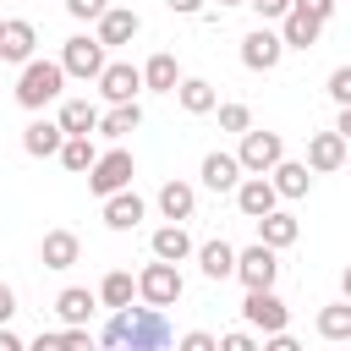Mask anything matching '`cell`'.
I'll return each mask as SVG.
<instances>
[{"instance_id": "obj_1", "label": "cell", "mask_w": 351, "mask_h": 351, "mask_svg": "<svg viewBox=\"0 0 351 351\" xmlns=\"http://www.w3.org/2000/svg\"><path fill=\"white\" fill-rule=\"evenodd\" d=\"M104 351H170V324H165V307H121L104 335H99Z\"/></svg>"}, {"instance_id": "obj_2", "label": "cell", "mask_w": 351, "mask_h": 351, "mask_svg": "<svg viewBox=\"0 0 351 351\" xmlns=\"http://www.w3.org/2000/svg\"><path fill=\"white\" fill-rule=\"evenodd\" d=\"M60 88H66V66L33 55V60L22 66V77H16V104H22V110H44V104L60 99Z\"/></svg>"}, {"instance_id": "obj_3", "label": "cell", "mask_w": 351, "mask_h": 351, "mask_svg": "<svg viewBox=\"0 0 351 351\" xmlns=\"http://www.w3.org/2000/svg\"><path fill=\"white\" fill-rule=\"evenodd\" d=\"M132 176H137V159H132L126 148H110V154H99V165L88 170V192H93V197H115V192L132 186Z\"/></svg>"}, {"instance_id": "obj_4", "label": "cell", "mask_w": 351, "mask_h": 351, "mask_svg": "<svg viewBox=\"0 0 351 351\" xmlns=\"http://www.w3.org/2000/svg\"><path fill=\"white\" fill-rule=\"evenodd\" d=\"M181 269L176 263H165V258H154V263H143V274H137V296L148 302V307H176L181 302Z\"/></svg>"}, {"instance_id": "obj_5", "label": "cell", "mask_w": 351, "mask_h": 351, "mask_svg": "<svg viewBox=\"0 0 351 351\" xmlns=\"http://www.w3.org/2000/svg\"><path fill=\"white\" fill-rule=\"evenodd\" d=\"M236 280H241L247 291H274V280H280V252L263 247V241L241 247V252H236Z\"/></svg>"}, {"instance_id": "obj_6", "label": "cell", "mask_w": 351, "mask_h": 351, "mask_svg": "<svg viewBox=\"0 0 351 351\" xmlns=\"http://www.w3.org/2000/svg\"><path fill=\"white\" fill-rule=\"evenodd\" d=\"M236 159H241L247 176H269V170L285 159V137H280V132H241Z\"/></svg>"}, {"instance_id": "obj_7", "label": "cell", "mask_w": 351, "mask_h": 351, "mask_svg": "<svg viewBox=\"0 0 351 351\" xmlns=\"http://www.w3.org/2000/svg\"><path fill=\"white\" fill-rule=\"evenodd\" d=\"M60 66H66V77H77V82H88V77L99 82V71H104L110 60H104V44H99V38L77 33V38L60 44Z\"/></svg>"}, {"instance_id": "obj_8", "label": "cell", "mask_w": 351, "mask_h": 351, "mask_svg": "<svg viewBox=\"0 0 351 351\" xmlns=\"http://www.w3.org/2000/svg\"><path fill=\"white\" fill-rule=\"evenodd\" d=\"M241 318H247V329L280 335V329L291 324V307H285L274 291H247V302H241Z\"/></svg>"}, {"instance_id": "obj_9", "label": "cell", "mask_w": 351, "mask_h": 351, "mask_svg": "<svg viewBox=\"0 0 351 351\" xmlns=\"http://www.w3.org/2000/svg\"><path fill=\"white\" fill-rule=\"evenodd\" d=\"M285 60V38L274 33V27H252L247 38H241V66L247 71H274Z\"/></svg>"}, {"instance_id": "obj_10", "label": "cell", "mask_w": 351, "mask_h": 351, "mask_svg": "<svg viewBox=\"0 0 351 351\" xmlns=\"http://www.w3.org/2000/svg\"><path fill=\"white\" fill-rule=\"evenodd\" d=\"M99 93H104L110 104H137V93H143V66L110 60V66L99 71Z\"/></svg>"}, {"instance_id": "obj_11", "label": "cell", "mask_w": 351, "mask_h": 351, "mask_svg": "<svg viewBox=\"0 0 351 351\" xmlns=\"http://www.w3.org/2000/svg\"><path fill=\"white\" fill-rule=\"evenodd\" d=\"M236 208H241L247 219H263V214H274V208H280V192H274V181H269V176H241V186H236Z\"/></svg>"}, {"instance_id": "obj_12", "label": "cell", "mask_w": 351, "mask_h": 351, "mask_svg": "<svg viewBox=\"0 0 351 351\" xmlns=\"http://www.w3.org/2000/svg\"><path fill=\"white\" fill-rule=\"evenodd\" d=\"M197 176H203V186H208V192H236L247 170H241V159H236V154H219V148H214V154H203Z\"/></svg>"}, {"instance_id": "obj_13", "label": "cell", "mask_w": 351, "mask_h": 351, "mask_svg": "<svg viewBox=\"0 0 351 351\" xmlns=\"http://www.w3.org/2000/svg\"><path fill=\"white\" fill-rule=\"evenodd\" d=\"M137 27H143V16H137L132 5H110V11L99 16V33H93V38H99L104 49H115V44H132Z\"/></svg>"}, {"instance_id": "obj_14", "label": "cell", "mask_w": 351, "mask_h": 351, "mask_svg": "<svg viewBox=\"0 0 351 351\" xmlns=\"http://www.w3.org/2000/svg\"><path fill=\"white\" fill-rule=\"evenodd\" d=\"M346 165V137L340 132H313L307 137V170L313 176H329V170H340Z\"/></svg>"}, {"instance_id": "obj_15", "label": "cell", "mask_w": 351, "mask_h": 351, "mask_svg": "<svg viewBox=\"0 0 351 351\" xmlns=\"http://www.w3.org/2000/svg\"><path fill=\"white\" fill-rule=\"evenodd\" d=\"M33 44H38V27H33V22H22V16H5V33H0V60L27 66V60H33Z\"/></svg>"}, {"instance_id": "obj_16", "label": "cell", "mask_w": 351, "mask_h": 351, "mask_svg": "<svg viewBox=\"0 0 351 351\" xmlns=\"http://www.w3.org/2000/svg\"><path fill=\"white\" fill-rule=\"evenodd\" d=\"M60 143H66V126H60V121H44V115H38V121L22 126V148H27L33 159H55Z\"/></svg>"}, {"instance_id": "obj_17", "label": "cell", "mask_w": 351, "mask_h": 351, "mask_svg": "<svg viewBox=\"0 0 351 351\" xmlns=\"http://www.w3.org/2000/svg\"><path fill=\"white\" fill-rule=\"evenodd\" d=\"M148 252H154V258H165V263H186L197 247H192L186 225H176V219H170V225H159V230L148 236Z\"/></svg>"}, {"instance_id": "obj_18", "label": "cell", "mask_w": 351, "mask_h": 351, "mask_svg": "<svg viewBox=\"0 0 351 351\" xmlns=\"http://www.w3.org/2000/svg\"><path fill=\"white\" fill-rule=\"evenodd\" d=\"M93 307H99V291H82V285H66V291L55 296V313H60L66 329H88Z\"/></svg>"}, {"instance_id": "obj_19", "label": "cell", "mask_w": 351, "mask_h": 351, "mask_svg": "<svg viewBox=\"0 0 351 351\" xmlns=\"http://www.w3.org/2000/svg\"><path fill=\"white\" fill-rule=\"evenodd\" d=\"M143 88H148V93H176V88H181V60H176L170 49L148 55V60H143Z\"/></svg>"}, {"instance_id": "obj_20", "label": "cell", "mask_w": 351, "mask_h": 351, "mask_svg": "<svg viewBox=\"0 0 351 351\" xmlns=\"http://www.w3.org/2000/svg\"><path fill=\"white\" fill-rule=\"evenodd\" d=\"M143 214H148V203L126 186V192H115V197H104V225L110 230H137L143 225Z\"/></svg>"}, {"instance_id": "obj_21", "label": "cell", "mask_w": 351, "mask_h": 351, "mask_svg": "<svg viewBox=\"0 0 351 351\" xmlns=\"http://www.w3.org/2000/svg\"><path fill=\"white\" fill-rule=\"evenodd\" d=\"M77 252H82L77 230H44V241H38V263L44 269H71Z\"/></svg>"}, {"instance_id": "obj_22", "label": "cell", "mask_w": 351, "mask_h": 351, "mask_svg": "<svg viewBox=\"0 0 351 351\" xmlns=\"http://www.w3.org/2000/svg\"><path fill=\"white\" fill-rule=\"evenodd\" d=\"M318 33H324V22H318V16H307L302 5H291V11H285V22H280L285 49H313V44H318Z\"/></svg>"}, {"instance_id": "obj_23", "label": "cell", "mask_w": 351, "mask_h": 351, "mask_svg": "<svg viewBox=\"0 0 351 351\" xmlns=\"http://www.w3.org/2000/svg\"><path fill=\"white\" fill-rule=\"evenodd\" d=\"M269 181H274L280 197H307V192H313V170H307V159H280V165L269 170Z\"/></svg>"}, {"instance_id": "obj_24", "label": "cell", "mask_w": 351, "mask_h": 351, "mask_svg": "<svg viewBox=\"0 0 351 351\" xmlns=\"http://www.w3.org/2000/svg\"><path fill=\"white\" fill-rule=\"evenodd\" d=\"M192 208H197V186H192V181H165V186H159V214H165V219L181 225V219H192Z\"/></svg>"}, {"instance_id": "obj_25", "label": "cell", "mask_w": 351, "mask_h": 351, "mask_svg": "<svg viewBox=\"0 0 351 351\" xmlns=\"http://www.w3.org/2000/svg\"><path fill=\"white\" fill-rule=\"evenodd\" d=\"M296 236H302V225H296V214H285V208H274V214H263V219H258V241H263V247H274V252H285Z\"/></svg>"}, {"instance_id": "obj_26", "label": "cell", "mask_w": 351, "mask_h": 351, "mask_svg": "<svg viewBox=\"0 0 351 351\" xmlns=\"http://www.w3.org/2000/svg\"><path fill=\"white\" fill-rule=\"evenodd\" d=\"M55 121L66 126V137H93V132H99V104H88V99H66Z\"/></svg>"}, {"instance_id": "obj_27", "label": "cell", "mask_w": 351, "mask_h": 351, "mask_svg": "<svg viewBox=\"0 0 351 351\" xmlns=\"http://www.w3.org/2000/svg\"><path fill=\"white\" fill-rule=\"evenodd\" d=\"M137 126H143V104H110V110L99 115V137H110V143L132 137Z\"/></svg>"}, {"instance_id": "obj_28", "label": "cell", "mask_w": 351, "mask_h": 351, "mask_svg": "<svg viewBox=\"0 0 351 351\" xmlns=\"http://www.w3.org/2000/svg\"><path fill=\"white\" fill-rule=\"evenodd\" d=\"M176 99H181L186 115H208V110H219V93H214V82H203V77H181Z\"/></svg>"}, {"instance_id": "obj_29", "label": "cell", "mask_w": 351, "mask_h": 351, "mask_svg": "<svg viewBox=\"0 0 351 351\" xmlns=\"http://www.w3.org/2000/svg\"><path fill=\"white\" fill-rule=\"evenodd\" d=\"M197 269H203L208 280H230V274H236V247H230V241H203V247H197Z\"/></svg>"}, {"instance_id": "obj_30", "label": "cell", "mask_w": 351, "mask_h": 351, "mask_svg": "<svg viewBox=\"0 0 351 351\" xmlns=\"http://www.w3.org/2000/svg\"><path fill=\"white\" fill-rule=\"evenodd\" d=\"M55 159H60V165H66L71 176H88V170L99 165V148H93V137H66Z\"/></svg>"}, {"instance_id": "obj_31", "label": "cell", "mask_w": 351, "mask_h": 351, "mask_svg": "<svg viewBox=\"0 0 351 351\" xmlns=\"http://www.w3.org/2000/svg\"><path fill=\"white\" fill-rule=\"evenodd\" d=\"M132 296H137V280H132L126 269H110V274L99 280V302H104V307L121 313V307H132Z\"/></svg>"}, {"instance_id": "obj_32", "label": "cell", "mask_w": 351, "mask_h": 351, "mask_svg": "<svg viewBox=\"0 0 351 351\" xmlns=\"http://www.w3.org/2000/svg\"><path fill=\"white\" fill-rule=\"evenodd\" d=\"M318 335H324V340H351V302H346V296L318 313Z\"/></svg>"}, {"instance_id": "obj_33", "label": "cell", "mask_w": 351, "mask_h": 351, "mask_svg": "<svg viewBox=\"0 0 351 351\" xmlns=\"http://www.w3.org/2000/svg\"><path fill=\"white\" fill-rule=\"evenodd\" d=\"M219 132H252V110L247 104H219Z\"/></svg>"}, {"instance_id": "obj_34", "label": "cell", "mask_w": 351, "mask_h": 351, "mask_svg": "<svg viewBox=\"0 0 351 351\" xmlns=\"http://www.w3.org/2000/svg\"><path fill=\"white\" fill-rule=\"evenodd\" d=\"M329 99H335L340 110L351 104V66H335V71H329Z\"/></svg>"}, {"instance_id": "obj_35", "label": "cell", "mask_w": 351, "mask_h": 351, "mask_svg": "<svg viewBox=\"0 0 351 351\" xmlns=\"http://www.w3.org/2000/svg\"><path fill=\"white\" fill-rule=\"evenodd\" d=\"M219 351H263V346L252 329H230V335H219Z\"/></svg>"}, {"instance_id": "obj_36", "label": "cell", "mask_w": 351, "mask_h": 351, "mask_svg": "<svg viewBox=\"0 0 351 351\" xmlns=\"http://www.w3.org/2000/svg\"><path fill=\"white\" fill-rule=\"evenodd\" d=\"M66 11H71L77 22H99V16L110 11V0H66Z\"/></svg>"}, {"instance_id": "obj_37", "label": "cell", "mask_w": 351, "mask_h": 351, "mask_svg": "<svg viewBox=\"0 0 351 351\" xmlns=\"http://www.w3.org/2000/svg\"><path fill=\"white\" fill-rule=\"evenodd\" d=\"M176 351H219V340H214L208 329H186V335L176 340Z\"/></svg>"}, {"instance_id": "obj_38", "label": "cell", "mask_w": 351, "mask_h": 351, "mask_svg": "<svg viewBox=\"0 0 351 351\" xmlns=\"http://www.w3.org/2000/svg\"><path fill=\"white\" fill-rule=\"evenodd\" d=\"M247 5H252V11L263 16V22H285V11H291L296 0H247Z\"/></svg>"}, {"instance_id": "obj_39", "label": "cell", "mask_w": 351, "mask_h": 351, "mask_svg": "<svg viewBox=\"0 0 351 351\" xmlns=\"http://www.w3.org/2000/svg\"><path fill=\"white\" fill-rule=\"evenodd\" d=\"M60 346H66V351H99V340H93L88 329H60Z\"/></svg>"}, {"instance_id": "obj_40", "label": "cell", "mask_w": 351, "mask_h": 351, "mask_svg": "<svg viewBox=\"0 0 351 351\" xmlns=\"http://www.w3.org/2000/svg\"><path fill=\"white\" fill-rule=\"evenodd\" d=\"M296 5H302L307 16H318V22H329V16H335V0H296Z\"/></svg>"}, {"instance_id": "obj_41", "label": "cell", "mask_w": 351, "mask_h": 351, "mask_svg": "<svg viewBox=\"0 0 351 351\" xmlns=\"http://www.w3.org/2000/svg\"><path fill=\"white\" fill-rule=\"evenodd\" d=\"M263 351H302V340H291V335L280 329V335H263Z\"/></svg>"}, {"instance_id": "obj_42", "label": "cell", "mask_w": 351, "mask_h": 351, "mask_svg": "<svg viewBox=\"0 0 351 351\" xmlns=\"http://www.w3.org/2000/svg\"><path fill=\"white\" fill-rule=\"evenodd\" d=\"M11 318H16V291L0 285V324H11Z\"/></svg>"}, {"instance_id": "obj_43", "label": "cell", "mask_w": 351, "mask_h": 351, "mask_svg": "<svg viewBox=\"0 0 351 351\" xmlns=\"http://www.w3.org/2000/svg\"><path fill=\"white\" fill-rule=\"evenodd\" d=\"M27 351H66V346H60V335H38V340H27Z\"/></svg>"}, {"instance_id": "obj_44", "label": "cell", "mask_w": 351, "mask_h": 351, "mask_svg": "<svg viewBox=\"0 0 351 351\" xmlns=\"http://www.w3.org/2000/svg\"><path fill=\"white\" fill-rule=\"evenodd\" d=\"M170 11H181V16H203V0H165Z\"/></svg>"}, {"instance_id": "obj_45", "label": "cell", "mask_w": 351, "mask_h": 351, "mask_svg": "<svg viewBox=\"0 0 351 351\" xmlns=\"http://www.w3.org/2000/svg\"><path fill=\"white\" fill-rule=\"evenodd\" d=\"M0 351H27V346L11 335V324H0Z\"/></svg>"}, {"instance_id": "obj_46", "label": "cell", "mask_w": 351, "mask_h": 351, "mask_svg": "<svg viewBox=\"0 0 351 351\" xmlns=\"http://www.w3.org/2000/svg\"><path fill=\"white\" fill-rule=\"evenodd\" d=\"M335 132H340V137H346V143H351V104H346V110H340V121H335Z\"/></svg>"}, {"instance_id": "obj_47", "label": "cell", "mask_w": 351, "mask_h": 351, "mask_svg": "<svg viewBox=\"0 0 351 351\" xmlns=\"http://www.w3.org/2000/svg\"><path fill=\"white\" fill-rule=\"evenodd\" d=\"M340 291H346V302H351V263H346V274H340Z\"/></svg>"}, {"instance_id": "obj_48", "label": "cell", "mask_w": 351, "mask_h": 351, "mask_svg": "<svg viewBox=\"0 0 351 351\" xmlns=\"http://www.w3.org/2000/svg\"><path fill=\"white\" fill-rule=\"evenodd\" d=\"M219 5H247V0H219Z\"/></svg>"}, {"instance_id": "obj_49", "label": "cell", "mask_w": 351, "mask_h": 351, "mask_svg": "<svg viewBox=\"0 0 351 351\" xmlns=\"http://www.w3.org/2000/svg\"><path fill=\"white\" fill-rule=\"evenodd\" d=\"M0 33H5V16H0Z\"/></svg>"}, {"instance_id": "obj_50", "label": "cell", "mask_w": 351, "mask_h": 351, "mask_svg": "<svg viewBox=\"0 0 351 351\" xmlns=\"http://www.w3.org/2000/svg\"><path fill=\"white\" fill-rule=\"evenodd\" d=\"M346 346H351V340H346Z\"/></svg>"}]
</instances>
